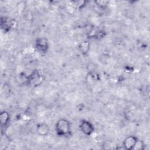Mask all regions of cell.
Wrapping results in <instances>:
<instances>
[{"label":"cell","instance_id":"obj_1","mask_svg":"<svg viewBox=\"0 0 150 150\" xmlns=\"http://www.w3.org/2000/svg\"><path fill=\"white\" fill-rule=\"evenodd\" d=\"M55 131L60 137L68 136L71 133V123L66 118L59 119L55 124Z\"/></svg>","mask_w":150,"mask_h":150},{"label":"cell","instance_id":"obj_10","mask_svg":"<svg viewBox=\"0 0 150 150\" xmlns=\"http://www.w3.org/2000/svg\"><path fill=\"white\" fill-rule=\"evenodd\" d=\"M95 2L96 3V5L98 6V7L103 9L106 7L108 2L107 1H96Z\"/></svg>","mask_w":150,"mask_h":150},{"label":"cell","instance_id":"obj_7","mask_svg":"<svg viewBox=\"0 0 150 150\" xmlns=\"http://www.w3.org/2000/svg\"><path fill=\"white\" fill-rule=\"evenodd\" d=\"M9 114L6 111H2L0 114V121L2 127H6L9 121Z\"/></svg>","mask_w":150,"mask_h":150},{"label":"cell","instance_id":"obj_5","mask_svg":"<svg viewBox=\"0 0 150 150\" xmlns=\"http://www.w3.org/2000/svg\"><path fill=\"white\" fill-rule=\"evenodd\" d=\"M138 139V138L134 135L127 137L122 142L124 148L126 149H133Z\"/></svg>","mask_w":150,"mask_h":150},{"label":"cell","instance_id":"obj_9","mask_svg":"<svg viewBox=\"0 0 150 150\" xmlns=\"http://www.w3.org/2000/svg\"><path fill=\"white\" fill-rule=\"evenodd\" d=\"M144 146H145V144L143 142V141L138 139V141H137V142H136V144H135L133 149H138V150L144 149Z\"/></svg>","mask_w":150,"mask_h":150},{"label":"cell","instance_id":"obj_4","mask_svg":"<svg viewBox=\"0 0 150 150\" xmlns=\"http://www.w3.org/2000/svg\"><path fill=\"white\" fill-rule=\"evenodd\" d=\"M42 77L38 70H33L28 76V83L32 86H36L42 82Z\"/></svg>","mask_w":150,"mask_h":150},{"label":"cell","instance_id":"obj_11","mask_svg":"<svg viewBox=\"0 0 150 150\" xmlns=\"http://www.w3.org/2000/svg\"><path fill=\"white\" fill-rule=\"evenodd\" d=\"M104 33H105L103 32V30L99 31V32L97 33L96 37H97V38H103Z\"/></svg>","mask_w":150,"mask_h":150},{"label":"cell","instance_id":"obj_2","mask_svg":"<svg viewBox=\"0 0 150 150\" xmlns=\"http://www.w3.org/2000/svg\"><path fill=\"white\" fill-rule=\"evenodd\" d=\"M79 127L81 132L87 136L91 135L94 131L93 124L89 121L82 120L79 125Z\"/></svg>","mask_w":150,"mask_h":150},{"label":"cell","instance_id":"obj_8","mask_svg":"<svg viewBox=\"0 0 150 150\" xmlns=\"http://www.w3.org/2000/svg\"><path fill=\"white\" fill-rule=\"evenodd\" d=\"M90 49V44L87 41L82 42L79 45V50L83 54H86L88 53Z\"/></svg>","mask_w":150,"mask_h":150},{"label":"cell","instance_id":"obj_3","mask_svg":"<svg viewBox=\"0 0 150 150\" xmlns=\"http://www.w3.org/2000/svg\"><path fill=\"white\" fill-rule=\"evenodd\" d=\"M35 47L41 53H45L49 49L48 40L45 38H39L35 42Z\"/></svg>","mask_w":150,"mask_h":150},{"label":"cell","instance_id":"obj_6","mask_svg":"<svg viewBox=\"0 0 150 150\" xmlns=\"http://www.w3.org/2000/svg\"><path fill=\"white\" fill-rule=\"evenodd\" d=\"M50 128L49 125L44 122H40L36 125V132L41 136H46L49 134Z\"/></svg>","mask_w":150,"mask_h":150}]
</instances>
